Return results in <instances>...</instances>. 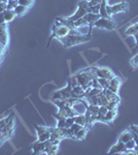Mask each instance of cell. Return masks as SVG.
Listing matches in <instances>:
<instances>
[{
	"label": "cell",
	"mask_w": 138,
	"mask_h": 155,
	"mask_svg": "<svg viewBox=\"0 0 138 155\" xmlns=\"http://www.w3.org/2000/svg\"><path fill=\"white\" fill-rule=\"evenodd\" d=\"M93 38V34H68L67 36L61 37L58 41L63 45V47L65 49L67 48H71V47H74L76 45H81L84 44V42H88L90 41Z\"/></svg>",
	"instance_id": "6da1fadb"
},
{
	"label": "cell",
	"mask_w": 138,
	"mask_h": 155,
	"mask_svg": "<svg viewBox=\"0 0 138 155\" xmlns=\"http://www.w3.org/2000/svg\"><path fill=\"white\" fill-rule=\"evenodd\" d=\"M95 77H97V76L95 74V72L93 71L92 66H89L86 69H82V71H79L75 74V78H76L79 84L81 85L85 90L91 88L92 81Z\"/></svg>",
	"instance_id": "7a4b0ae2"
},
{
	"label": "cell",
	"mask_w": 138,
	"mask_h": 155,
	"mask_svg": "<svg viewBox=\"0 0 138 155\" xmlns=\"http://www.w3.org/2000/svg\"><path fill=\"white\" fill-rule=\"evenodd\" d=\"M71 31H72V30L69 29L68 27L64 26V25H62L61 23H59L58 21H56V23L53 25L52 34H51V36H50V38H49V41H47V47L50 46V44H51L53 38L59 39V38H61V37L67 36L68 34L71 33Z\"/></svg>",
	"instance_id": "3957f363"
},
{
	"label": "cell",
	"mask_w": 138,
	"mask_h": 155,
	"mask_svg": "<svg viewBox=\"0 0 138 155\" xmlns=\"http://www.w3.org/2000/svg\"><path fill=\"white\" fill-rule=\"evenodd\" d=\"M89 1H87V0H82V1L79 2V4H77V9L76 12H74L72 16L68 17L69 21H76V20L82 18V17H85L86 15L89 12Z\"/></svg>",
	"instance_id": "277c9868"
},
{
	"label": "cell",
	"mask_w": 138,
	"mask_h": 155,
	"mask_svg": "<svg viewBox=\"0 0 138 155\" xmlns=\"http://www.w3.org/2000/svg\"><path fill=\"white\" fill-rule=\"evenodd\" d=\"M99 28V29H105V30H114L117 28V23L111 18H102L100 17L99 19L93 24V28Z\"/></svg>",
	"instance_id": "5b68a950"
},
{
	"label": "cell",
	"mask_w": 138,
	"mask_h": 155,
	"mask_svg": "<svg viewBox=\"0 0 138 155\" xmlns=\"http://www.w3.org/2000/svg\"><path fill=\"white\" fill-rule=\"evenodd\" d=\"M106 11L109 17L119 14V12H127L129 11V2L124 0V1L120 2V3L114 4V5H108L107 4Z\"/></svg>",
	"instance_id": "8992f818"
},
{
	"label": "cell",
	"mask_w": 138,
	"mask_h": 155,
	"mask_svg": "<svg viewBox=\"0 0 138 155\" xmlns=\"http://www.w3.org/2000/svg\"><path fill=\"white\" fill-rule=\"evenodd\" d=\"M93 71L95 72V74L97 78H103V79L110 80L112 79L115 74L112 71V69H110L109 67H104V66H92Z\"/></svg>",
	"instance_id": "52a82bcc"
},
{
	"label": "cell",
	"mask_w": 138,
	"mask_h": 155,
	"mask_svg": "<svg viewBox=\"0 0 138 155\" xmlns=\"http://www.w3.org/2000/svg\"><path fill=\"white\" fill-rule=\"evenodd\" d=\"M71 90H72V85L71 82H68L66 86L61 90H58L53 95V101L54 99H68L71 97Z\"/></svg>",
	"instance_id": "ba28073f"
},
{
	"label": "cell",
	"mask_w": 138,
	"mask_h": 155,
	"mask_svg": "<svg viewBox=\"0 0 138 155\" xmlns=\"http://www.w3.org/2000/svg\"><path fill=\"white\" fill-rule=\"evenodd\" d=\"M37 131V141L44 142L51 139V127L44 125H35Z\"/></svg>",
	"instance_id": "9c48e42d"
},
{
	"label": "cell",
	"mask_w": 138,
	"mask_h": 155,
	"mask_svg": "<svg viewBox=\"0 0 138 155\" xmlns=\"http://www.w3.org/2000/svg\"><path fill=\"white\" fill-rule=\"evenodd\" d=\"M50 144H51V140H47V141L44 142L36 141L35 143H33L30 146V149L32 150V152L34 154H42V153H46V149Z\"/></svg>",
	"instance_id": "30bf717a"
},
{
	"label": "cell",
	"mask_w": 138,
	"mask_h": 155,
	"mask_svg": "<svg viewBox=\"0 0 138 155\" xmlns=\"http://www.w3.org/2000/svg\"><path fill=\"white\" fill-rule=\"evenodd\" d=\"M123 85V80L120 77H117V74L109 80V86L107 89H109L110 91L115 92V93H119V90Z\"/></svg>",
	"instance_id": "8fae6325"
},
{
	"label": "cell",
	"mask_w": 138,
	"mask_h": 155,
	"mask_svg": "<svg viewBox=\"0 0 138 155\" xmlns=\"http://www.w3.org/2000/svg\"><path fill=\"white\" fill-rule=\"evenodd\" d=\"M126 145L125 143H123L121 141H117L114 146L110 148V150L108 151V154H124L126 152Z\"/></svg>",
	"instance_id": "7c38bea8"
},
{
	"label": "cell",
	"mask_w": 138,
	"mask_h": 155,
	"mask_svg": "<svg viewBox=\"0 0 138 155\" xmlns=\"http://www.w3.org/2000/svg\"><path fill=\"white\" fill-rule=\"evenodd\" d=\"M14 129H16V117H14V114H11L8 116V120H7V123L5 126V132L11 137L12 134H14Z\"/></svg>",
	"instance_id": "4fadbf2b"
},
{
	"label": "cell",
	"mask_w": 138,
	"mask_h": 155,
	"mask_svg": "<svg viewBox=\"0 0 138 155\" xmlns=\"http://www.w3.org/2000/svg\"><path fill=\"white\" fill-rule=\"evenodd\" d=\"M103 94L108 99L109 102H112V104H121V97L119 96L117 93H115V92L110 91L109 89H104Z\"/></svg>",
	"instance_id": "5bb4252c"
},
{
	"label": "cell",
	"mask_w": 138,
	"mask_h": 155,
	"mask_svg": "<svg viewBox=\"0 0 138 155\" xmlns=\"http://www.w3.org/2000/svg\"><path fill=\"white\" fill-rule=\"evenodd\" d=\"M90 129H91L90 126H82L79 130H77L74 134V140L75 141H84Z\"/></svg>",
	"instance_id": "9a60e30c"
},
{
	"label": "cell",
	"mask_w": 138,
	"mask_h": 155,
	"mask_svg": "<svg viewBox=\"0 0 138 155\" xmlns=\"http://www.w3.org/2000/svg\"><path fill=\"white\" fill-rule=\"evenodd\" d=\"M117 117V110H108L105 114V119L107 121V125H111Z\"/></svg>",
	"instance_id": "2e32d148"
},
{
	"label": "cell",
	"mask_w": 138,
	"mask_h": 155,
	"mask_svg": "<svg viewBox=\"0 0 138 155\" xmlns=\"http://www.w3.org/2000/svg\"><path fill=\"white\" fill-rule=\"evenodd\" d=\"M133 139V131L130 129H126L121 134V136L119 137V141L123 142V143H127L128 141Z\"/></svg>",
	"instance_id": "e0dca14e"
},
{
	"label": "cell",
	"mask_w": 138,
	"mask_h": 155,
	"mask_svg": "<svg viewBox=\"0 0 138 155\" xmlns=\"http://www.w3.org/2000/svg\"><path fill=\"white\" fill-rule=\"evenodd\" d=\"M74 120H75V123L81 124L82 126H88V119H87V116L85 113L76 114L74 116Z\"/></svg>",
	"instance_id": "ac0fdd59"
},
{
	"label": "cell",
	"mask_w": 138,
	"mask_h": 155,
	"mask_svg": "<svg viewBox=\"0 0 138 155\" xmlns=\"http://www.w3.org/2000/svg\"><path fill=\"white\" fill-rule=\"evenodd\" d=\"M3 15H4V19H5V22H6L7 24L14 21V18L17 17V15H16V12H14V9H6V11L3 12Z\"/></svg>",
	"instance_id": "d6986e66"
},
{
	"label": "cell",
	"mask_w": 138,
	"mask_h": 155,
	"mask_svg": "<svg viewBox=\"0 0 138 155\" xmlns=\"http://www.w3.org/2000/svg\"><path fill=\"white\" fill-rule=\"evenodd\" d=\"M59 145L60 144H53L51 142V144H50L46 149V154H50V155L57 154L58 151H59Z\"/></svg>",
	"instance_id": "ffe728a7"
},
{
	"label": "cell",
	"mask_w": 138,
	"mask_h": 155,
	"mask_svg": "<svg viewBox=\"0 0 138 155\" xmlns=\"http://www.w3.org/2000/svg\"><path fill=\"white\" fill-rule=\"evenodd\" d=\"M28 9H29V7L19 4V5H18V6L16 7V8L14 9V12H16L17 17H23V16H25V15L27 14Z\"/></svg>",
	"instance_id": "44dd1931"
},
{
	"label": "cell",
	"mask_w": 138,
	"mask_h": 155,
	"mask_svg": "<svg viewBox=\"0 0 138 155\" xmlns=\"http://www.w3.org/2000/svg\"><path fill=\"white\" fill-rule=\"evenodd\" d=\"M73 26H74V29L79 30V28H82V27L89 26V24H88V21L86 20V18H85V17H82V18L76 20V21L73 22Z\"/></svg>",
	"instance_id": "7402d4cb"
},
{
	"label": "cell",
	"mask_w": 138,
	"mask_h": 155,
	"mask_svg": "<svg viewBox=\"0 0 138 155\" xmlns=\"http://www.w3.org/2000/svg\"><path fill=\"white\" fill-rule=\"evenodd\" d=\"M55 118L57 119L58 123H57V127H60V128H64L65 127V121H66V117L62 116L59 113L55 114Z\"/></svg>",
	"instance_id": "603a6c76"
},
{
	"label": "cell",
	"mask_w": 138,
	"mask_h": 155,
	"mask_svg": "<svg viewBox=\"0 0 138 155\" xmlns=\"http://www.w3.org/2000/svg\"><path fill=\"white\" fill-rule=\"evenodd\" d=\"M138 32V22L136 24L132 25V26H130L129 28L126 30V32H125V34H126L127 36H133L135 33H137Z\"/></svg>",
	"instance_id": "cb8c5ba5"
},
{
	"label": "cell",
	"mask_w": 138,
	"mask_h": 155,
	"mask_svg": "<svg viewBox=\"0 0 138 155\" xmlns=\"http://www.w3.org/2000/svg\"><path fill=\"white\" fill-rule=\"evenodd\" d=\"M98 82H99L100 88L101 89H107L109 86V80L107 79H103V78H98Z\"/></svg>",
	"instance_id": "d4e9b609"
},
{
	"label": "cell",
	"mask_w": 138,
	"mask_h": 155,
	"mask_svg": "<svg viewBox=\"0 0 138 155\" xmlns=\"http://www.w3.org/2000/svg\"><path fill=\"white\" fill-rule=\"evenodd\" d=\"M9 139H11V137H9L5 131L0 130V147H1L2 145H3V143H5L7 140H9Z\"/></svg>",
	"instance_id": "484cf974"
},
{
	"label": "cell",
	"mask_w": 138,
	"mask_h": 155,
	"mask_svg": "<svg viewBox=\"0 0 138 155\" xmlns=\"http://www.w3.org/2000/svg\"><path fill=\"white\" fill-rule=\"evenodd\" d=\"M19 1V4L21 5H24V6H27V7H31L32 5L34 4L35 0H18Z\"/></svg>",
	"instance_id": "4316f807"
},
{
	"label": "cell",
	"mask_w": 138,
	"mask_h": 155,
	"mask_svg": "<svg viewBox=\"0 0 138 155\" xmlns=\"http://www.w3.org/2000/svg\"><path fill=\"white\" fill-rule=\"evenodd\" d=\"M19 5L18 0H7V9H14Z\"/></svg>",
	"instance_id": "83f0119b"
},
{
	"label": "cell",
	"mask_w": 138,
	"mask_h": 155,
	"mask_svg": "<svg viewBox=\"0 0 138 155\" xmlns=\"http://www.w3.org/2000/svg\"><path fill=\"white\" fill-rule=\"evenodd\" d=\"M73 123H75L74 116H69V117H66V121H65V128H69V127L71 126Z\"/></svg>",
	"instance_id": "f1b7e54d"
},
{
	"label": "cell",
	"mask_w": 138,
	"mask_h": 155,
	"mask_svg": "<svg viewBox=\"0 0 138 155\" xmlns=\"http://www.w3.org/2000/svg\"><path fill=\"white\" fill-rule=\"evenodd\" d=\"M130 65H131L133 68H136V67H138V54L134 55V56L130 59Z\"/></svg>",
	"instance_id": "f546056e"
},
{
	"label": "cell",
	"mask_w": 138,
	"mask_h": 155,
	"mask_svg": "<svg viewBox=\"0 0 138 155\" xmlns=\"http://www.w3.org/2000/svg\"><path fill=\"white\" fill-rule=\"evenodd\" d=\"M100 12V4H95V5L89 6V12H93V14H99Z\"/></svg>",
	"instance_id": "4dcf8cb0"
},
{
	"label": "cell",
	"mask_w": 138,
	"mask_h": 155,
	"mask_svg": "<svg viewBox=\"0 0 138 155\" xmlns=\"http://www.w3.org/2000/svg\"><path fill=\"white\" fill-rule=\"evenodd\" d=\"M126 145V149L127 150H134L135 149V146H136V143H135L134 140H130V141H128L127 143H125Z\"/></svg>",
	"instance_id": "1f68e13d"
},
{
	"label": "cell",
	"mask_w": 138,
	"mask_h": 155,
	"mask_svg": "<svg viewBox=\"0 0 138 155\" xmlns=\"http://www.w3.org/2000/svg\"><path fill=\"white\" fill-rule=\"evenodd\" d=\"M6 52H7V48L4 46H2L1 44H0V61H2L4 58V56L6 55Z\"/></svg>",
	"instance_id": "d6a6232c"
},
{
	"label": "cell",
	"mask_w": 138,
	"mask_h": 155,
	"mask_svg": "<svg viewBox=\"0 0 138 155\" xmlns=\"http://www.w3.org/2000/svg\"><path fill=\"white\" fill-rule=\"evenodd\" d=\"M7 120H8V116H7L6 118L0 120V130L1 131H5V126L7 123Z\"/></svg>",
	"instance_id": "836d02e7"
},
{
	"label": "cell",
	"mask_w": 138,
	"mask_h": 155,
	"mask_svg": "<svg viewBox=\"0 0 138 155\" xmlns=\"http://www.w3.org/2000/svg\"><path fill=\"white\" fill-rule=\"evenodd\" d=\"M7 9V2H0V12H4Z\"/></svg>",
	"instance_id": "e575fe53"
},
{
	"label": "cell",
	"mask_w": 138,
	"mask_h": 155,
	"mask_svg": "<svg viewBox=\"0 0 138 155\" xmlns=\"http://www.w3.org/2000/svg\"><path fill=\"white\" fill-rule=\"evenodd\" d=\"M129 129H130V130H132L134 134H138V125H137V124H131L130 127H129Z\"/></svg>",
	"instance_id": "d590c367"
},
{
	"label": "cell",
	"mask_w": 138,
	"mask_h": 155,
	"mask_svg": "<svg viewBox=\"0 0 138 155\" xmlns=\"http://www.w3.org/2000/svg\"><path fill=\"white\" fill-rule=\"evenodd\" d=\"M102 0H90L89 5H95V4H100Z\"/></svg>",
	"instance_id": "8d00e7d4"
},
{
	"label": "cell",
	"mask_w": 138,
	"mask_h": 155,
	"mask_svg": "<svg viewBox=\"0 0 138 155\" xmlns=\"http://www.w3.org/2000/svg\"><path fill=\"white\" fill-rule=\"evenodd\" d=\"M4 23H6L5 19H4V15L3 12H0V24H4Z\"/></svg>",
	"instance_id": "74e56055"
},
{
	"label": "cell",
	"mask_w": 138,
	"mask_h": 155,
	"mask_svg": "<svg viewBox=\"0 0 138 155\" xmlns=\"http://www.w3.org/2000/svg\"><path fill=\"white\" fill-rule=\"evenodd\" d=\"M133 36H134L135 41H136V46H135V47H137V46H138V32H137V33H135Z\"/></svg>",
	"instance_id": "f35d334b"
},
{
	"label": "cell",
	"mask_w": 138,
	"mask_h": 155,
	"mask_svg": "<svg viewBox=\"0 0 138 155\" xmlns=\"http://www.w3.org/2000/svg\"><path fill=\"white\" fill-rule=\"evenodd\" d=\"M0 2H7V0H0Z\"/></svg>",
	"instance_id": "ab89813d"
},
{
	"label": "cell",
	"mask_w": 138,
	"mask_h": 155,
	"mask_svg": "<svg viewBox=\"0 0 138 155\" xmlns=\"http://www.w3.org/2000/svg\"><path fill=\"white\" fill-rule=\"evenodd\" d=\"M127 1H128V0H127Z\"/></svg>",
	"instance_id": "60d3db41"
}]
</instances>
